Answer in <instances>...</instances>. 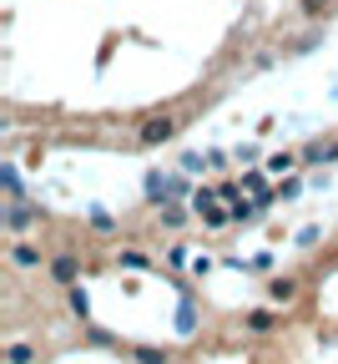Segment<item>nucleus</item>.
<instances>
[{
  "instance_id": "obj_1",
  "label": "nucleus",
  "mask_w": 338,
  "mask_h": 364,
  "mask_svg": "<svg viewBox=\"0 0 338 364\" xmlns=\"http://www.w3.org/2000/svg\"><path fill=\"white\" fill-rule=\"evenodd\" d=\"M172 136H177V112H147L136 122V142L141 147H162Z\"/></svg>"
},
{
  "instance_id": "obj_2",
  "label": "nucleus",
  "mask_w": 338,
  "mask_h": 364,
  "mask_svg": "<svg viewBox=\"0 0 338 364\" xmlns=\"http://www.w3.org/2000/svg\"><path fill=\"white\" fill-rule=\"evenodd\" d=\"M40 213L31 208V203H21V198H11V213H6V228H11V233H21V228H31Z\"/></svg>"
},
{
  "instance_id": "obj_3",
  "label": "nucleus",
  "mask_w": 338,
  "mask_h": 364,
  "mask_svg": "<svg viewBox=\"0 0 338 364\" xmlns=\"http://www.w3.org/2000/svg\"><path fill=\"white\" fill-rule=\"evenodd\" d=\"M243 329L248 334H273L278 329V314L273 309H253V314H243Z\"/></svg>"
},
{
  "instance_id": "obj_4",
  "label": "nucleus",
  "mask_w": 338,
  "mask_h": 364,
  "mask_svg": "<svg viewBox=\"0 0 338 364\" xmlns=\"http://www.w3.org/2000/svg\"><path fill=\"white\" fill-rule=\"evenodd\" d=\"M11 263H16V268H40L45 253H40L36 243H21V238H16V243H11Z\"/></svg>"
},
{
  "instance_id": "obj_5",
  "label": "nucleus",
  "mask_w": 338,
  "mask_h": 364,
  "mask_svg": "<svg viewBox=\"0 0 338 364\" xmlns=\"http://www.w3.org/2000/svg\"><path fill=\"white\" fill-rule=\"evenodd\" d=\"M76 273H81V268H76V258H71V253L51 258V279H56L61 289H71V284H76Z\"/></svg>"
},
{
  "instance_id": "obj_6",
  "label": "nucleus",
  "mask_w": 338,
  "mask_h": 364,
  "mask_svg": "<svg viewBox=\"0 0 338 364\" xmlns=\"http://www.w3.org/2000/svg\"><path fill=\"white\" fill-rule=\"evenodd\" d=\"M268 299H273V304H293V299H298V279H273V284H268Z\"/></svg>"
},
{
  "instance_id": "obj_7",
  "label": "nucleus",
  "mask_w": 338,
  "mask_h": 364,
  "mask_svg": "<svg viewBox=\"0 0 338 364\" xmlns=\"http://www.w3.org/2000/svg\"><path fill=\"white\" fill-rule=\"evenodd\" d=\"M243 188H248V193H253L263 208L273 203V193H268V177H263V172H248V177H243Z\"/></svg>"
},
{
  "instance_id": "obj_8",
  "label": "nucleus",
  "mask_w": 338,
  "mask_h": 364,
  "mask_svg": "<svg viewBox=\"0 0 338 364\" xmlns=\"http://www.w3.org/2000/svg\"><path fill=\"white\" fill-rule=\"evenodd\" d=\"M338 6V0H298V11H303V21H323L328 11Z\"/></svg>"
},
{
  "instance_id": "obj_9",
  "label": "nucleus",
  "mask_w": 338,
  "mask_h": 364,
  "mask_svg": "<svg viewBox=\"0 0 338 364\" xmlns=\"http://www.w3.org/2000/svg\"><path fill=\"white\" fill-rule=\"evenodd\" d=\"M293 162H298L293 152H273V157H268V177H283V172H293Z\"/></svg>"
},
{
  "instance_id": "obj_10",
  "label": "nucleus",
  "mask_w": 338,
  "mask_h": 364,
  "mask_svg": "<svg viewBox=\"0 0 338 364\" xmlns=\"http://www.w3.org/2000/svg\"><path fill=\"white\" fill-rule=\"evenodd\" d=\"M217 198H222V193H212V188H197V193H192V208H197V213H207Z\"/></svg>"
},
{
  "instance_id": "obj_11",
  "label": "nucleus",
  "mask_w": 338,
  "mask_h": 364,
  "mask_svg": "<svg viewBox=\"0 0 338 364\" xmlns=\"http://www.w3.org/2000/svg\"><path fill=\"white\" fill-rule=\"evenodd\" d=\"M187 223V208H162V228H182Z\"/></svg>"
},
{
  "instance_id": "obj_12",
  "label": "nucleus",
  "mask_w": 338,
  "mask_h": 364,
  "mask_svg": "<svg viewBox=\"0 0 338 364\" xmlns=\"http://www.w3.org/2000/svg\"><path fill=\"white\" fill-rule=\"evenodd\" d=\"M0 354H6V359H36V349H31V344H6Z\"/></svg>"
},
{
  "instance_id": "obj_13",
  "label": "nucleus",
  "mask_w": 338,
  "mask_h": 364,
  "mask_svg": "<svg viewBox=\"0 0 338 364\" xmlns=\"http://www.w3.org/2000/svg\"><path fill=\"white\" fill-rule=\"evenodd\" d=\"M0 177H6V193H11V198H21V177H16V167H6Z\"/></svg>"
},
{
  "instance_id": "obj_14",
  "label": "nucleus",
  "mask_w": 338,
  "mask_h": 364,
  "mask_svg": "<svg viewBox=\"0 0 338 364\" xmlns=\"http://www.w3.org/2000/svg\"><path fill=\"white\" fill-rule=\"evenodd\" d=\"M121 263H126V268H152L147 253H121Z\"/></svg>"
}]
</instances>
